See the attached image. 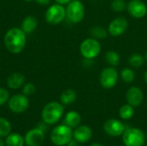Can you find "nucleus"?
<instances>
[{
    "instance_id": "obj_1",
    "label": "nucleus",
    "mask_w": 147,
    "mask_h": 146,
    "mask_svg": "<svg viewBox=\"0 0 147 146\" xmlns=\"http://www.w3.org/2000/svg\"><path fill=\"white\" fill-rule=\"evenodd\" d=\"M26 34L20 28L9 29L3 38L6 49L14 54L21 52L26 46Z\"/></svg>"
},
{
    "instance_id": "obj_2",
    "label": "nucleus",
    "mask_w": 147,
    "mask_h": 146,
    "mask_svg": "<svg viewBox=\"0 0 147 146\" xmlns=\"http://www.w3.org/2000/svg\"><path fill=\"white\" fill-rule=\"evenodd\" d=\"M64 114V107L58 102H51L47 103L42 109V120L47 125L56 124Z\"/></svg>"
},
{
    "instance_id": "obj_3",
    "label": "nucleus",
    "mask_w": 147,
    "mask_h": 146,
    "mask_svg": "<svg viewBox=\"0 0 147 146\" xmlns=\"http://www.w3.org/2000/svg\"><path fill=\"white\" fill-rule=\"evenodd\" d=\"M73 138V132L66 125H59L53 129L50 139L53 145L57 146L67 145Z\"/></svg>"
},
{
    "instance_id": "obj_4",
    "label": "nucleus",
    "mask_w": 147,
    "mask_h": 146,
    "mask_svg": "<svg viewBox=\"0 0 147 146\" xmlns=\"http://www.w3.org/2000/svg\"><path fill=\"white\" fill-rule=\"evenodd\" d=\"M80 53L86 59H93L96 58L102 50V46L98 40L95 38H87L80 44Z\"/></svg>"
},
{
    "instance_id": "obj_5",
    "label": "nucleus",
    "mask_w": 147,
    "mask_h": 146,
    "mask_svg": "<svg viewBox=\"0 0 147 146\" xmlns=\"http://www.w3.org/2000/svg\"><path fill=\"white\" fill-rule=\"evenodd\" d=\"M66 16L73 23H78L83 21L85 15V8L82 2L71 0L65 8Z\"/></svg>"
},
{
    "instance_id": "obj_6",
    "label": "nucleus",
    "mask_w": 147,
    "mask_h": 146,
    "mask_svg": "<svg viewBox=\"0 0 147 146\" xmlns=\"http://www.w3.org/2000/svg\"><path fill=\"white\" fill-rule=\"evenodd\" d=\"M146 139V134L138 128L126 129L122 134V140L126 146H143Z\"/></svg>"
},
{
    "instance_id": "obj_7",
    "label": "nucleus",
    "mask_w": 147,
    "mask_h": 146,
    "mask_svg": "<svg viewBox=\"0 0 147 146\" xmlns=\"http://www.w3.org/2000/svg\"><path fill=\"white\" fill-rule=\"evenodd\" d=\"M65 16V9L62 4L59 3L51 5L45 13V19L47 22L52 25H57L61 23Z\"/></svg>"
},
{
    "instance_id": "obj_8",
    "label": "nucleus",
    "mask_w": 147,
    "mask_h": 146,
    "mask_svg": "<svg viewBox=\"0 0 147 146\" xmlns=\"http://www.w3.org/2000/svg\"><path fill=\"white\" fill-rule=\"evenodd\" d=\"M118 80H119V73L117 70L113 66L104 68L100 73L99 81L102 87L104 89H109L114 88L116 85Z\"/></svg>"
},
{
    "instance_id": "obj_9",
    "label": "nucleus",
    "mask_w": 147,
    "mask_h": 146,
    "mask_svg": "<svg viewBox=\"0 0 147 146\" xmlns=\"http://www.w3.org/2000/svg\"><path fill=\"white\" fill-rule=\"evenodd\" d=\"M8 105L11 112L15 114H22L28 108L29 101L27 96L17 94L9 99Z\"/></svg>"
},
{
    "instance_id": "obj_10",
    "label": "nucleus",
    "mask_w": 147,
    "mask_h": 146,
    "mask_svg": "<svg viewBox=\"0 0 147 146\" xmlns=\"http://www.w3.org/2000/svg\"><path fill=\"white\" fill-rule=\"evenodd\" d=\"M128 28V22L123 16H118L113 19L108 27V32L111 36L118 37L122 35Z\"/></svg>"
},
{
    "instance_id": "obj_11",
    "label": "nucleus",
    "mask_w": 147,
    "mask_h": 146,
    "mask_svg": "<svg viewBox=\"0 0 147 146\" xmlns=\"http://www.w3.org/2000/svg\"><path fill=\"white\" fill-rule=\"evenodd\" d=\"M129 15L136 19L143 18L147 14V5L142 0H130L127 4Z\"/></svg>"
},
{
    "instance_id": "obj_12",
    "label": "nucleus",
    "mask_w": 147,
    "mask_h": 146,
    "mask_svg": "<svg viewBox=\"0 0 147 146\" xmlns=\"http://www.w3.org/2000/svg\"><path fill=\"white\" fill-rule=\"evenodd\" d=\"M103 130L111 137H120L126 131V126L119 120L110 119L104 123Z\"/></svg>"
},
{
    "instance_id": "obj_13",
    "label": "nucleus",
    "mask_w": 147,
    "mask_h": 146,
    "mask_svg": "<svg viewBox=\"0 0 147 146\" xmlns=\"http://www.w3.org/2000/svg\"><path fill=\"white\" fill-rule=\"evenodd\" d=\"M45 139V132L36 127L29 130L24 136V143L27 146H40Z\"/></svg>"
},
{
    "instance_id": "obj_14",
    "label": "nucleus",
    "mask_w": 147,
    "mask_h": 146,
    "mask_svg": "<svg viewBox=\"0 0 147 146\" xmlns=\"http://www.w3.org/2000/svg\"><path fill=\"white\" fill-rule=\"evenodd\" d=\"M126 100L127 103L134 108L139 107L144 100L143 91L137 86H132L127 89L126 93Z\"/></svg>"
},
{
    "instance_id": "obj_15",
    "label": "nucleus",
    "mask_w": 147,
    "mask_h": 146,
    "mask_svg": "<svg viewBox=\"0 0 147 146\" xmlns=\"http://www.w3.org/2000/svg\"><path fill=\"white\" fill-rule=\"evenodd\" d=\"M92 137V130L88 126H78L73 132V138L78 143H86Z\"/></svg>"
},
{
    "instance_id": "obj_16",
    "label": "nucleus",
    "mask_w": 147,
    "mask_h": 146,
    "mask_svg": "<svg viewBox=\"0 0 147 146\" xmlns=\"http://www.w3.org/2000/svg\"><path fill=\"white\" fill-rule=\"evenodd\" d=\"M25 82L24 75L20 72H15L10 74L7 78V84L9 88L12 89H20Z\"/></svg>"
},
{
    "instance_id": "obj_17",
    "label": "nucleus",
    "mask_w": 147,
    "mask_h": 146,
    "mask_svg": "<svg viewBox=\"0 0 147 146\" xmlns=\"http://www.w3.org/2000/svg\"><path fill=\"white\" fill-rule=\"evenodd\" d=\"M81 123V115L76 111H70L65 114L64 119V124L71 128L78 127Z\"/></svg>"
},
{
    "instance_id": "obj_18",
    "label": "nucleus",
    "mask_w": 147,
    "mask_h": 146,
    "mask_svg": "<svg viewBox=\"0 0 147 146\" xmlns=\"http://www.w3.org/2000/svg\"><path fill=\"white\" fill-rule=\"evenodd\" d=\"M37 19L34 17V16H31V15H28V16H26L22 22V29L24 31V33L27 34H31L33 33L36 28H37Z\"/></svg>"
},
{
    "instance_id": "obj_19",
    "label": "nucleus",
    "mask_w": 147,
    "mask_h": 146,
    "mask_svg": "<svg viewBox=\"0 0 147 146\" xmlns=\"http://www.w3.org/2000/svg\"><path fill=\"white\" fill-rule=\"evenodd\" d=\"M5 145L6 146H23L25 145L24 138L18 133H10L5 138Z\"/></svg>"
},
{
    "instance_id": "obj_20",
    "label": "nucleus",
    "mask_w": 147,
    "mask_h": 146,
    "mask_svg": "<svg viewBox=\"0 0 147 146\" xmlns=\"http://www.w3.org/2000/svg\"><path fill=\"white\" fill-rule=\"evenodd\" d=\"M77 100V93L72 89H65L60 96V101L65 105H70Z\"/></svg>"
},
{
    "instance_id": "obj_21",
    "label": "nucleus",
    "mask_w": 147,
    "mask_h": 146,
    "mask_svg": "<svg viewBox=\"0 0 147 146\" xmlns=\"http://www.w3.org/2000/svg\"><path fill=\"white\" fill-rule=\"evenodd\" d=\"M90 33L92 36V38H95L96 40H103L108 37L109 32L107 29H105L103 27L101 26H95L92 27L90 30Z\"/></svg>"
},
{
    "instance_id": "obj_22",
    "label": "nucleus",
    "mask_w": 147,
    "mask_h": 146,
    "mask_svg": "<svg viewBox=\"0 0 147 146\" xmlns=\"http://www.w3.org/2000/svg\"><path fill=\"white\" fill-rule=\"evenodd\" d=\"M134 108L128 103L121 106L119 110V115L124 120H130L134 116Z\"/></svg>"
},
{
    "instance_id": "obj_23",
    "label": "nucleus",
    "mask_w": 147,
    "mask_h": 146,
    "mask_svg": "<svg viewBox=\"0 0 147 146\" xmlns=\"http://www.w3.org/2000/svg\"><path fill=\"white\" fill-rule=\"evenodd\" d=\"M145 60H146V59L144 58L143 55H141L140 53L135 52L130 56V58L128 59V63L134 68H140V67L143 66Z\"/></svg>"
},
{
    "instance_id": "obj_24",
    "label": "nucleus",
    "mask_w": 147,
    "mask_h": 146,
    "mask_svg": "<svg viewBox=\"0 0 147 146\" xmlns=\"http://www.w3.org/2000/svg\"><path fill=\"white\" fill-rule=\"evenodd\" d=\"M105 59L110 66H117L120 63V55L114 50H109L105 53Z\"/></svg>"
},
{
    "instance_id": "obj_25",
    "label": "nucleus",
    "mask_w": 147,
    "mask_h": 146,
    "mask_svg": "<svg viewBox=\"0 0 147 146\" xmlns=\"http://www.w3.org/2000/svg\"><path fill=\"white\" fill-rule=\"evenodd\" d=\"M11 133L10 122L3 117H0V138H6Z\"/></svg>"
},
{
    "instance_id": "obj_26",
    "label": "nucleus",
    "mask_w": 147,
    "mask_h": 146,
    "mask_svg": "<svg viewBox=\"0 0 147 146\" xmlns=\"http://www.w3.org/2000/svg\"><path fill=\"white\" fill-rule=\"evenodd\" d=\"M120 76H121V80L126 83H131L135 79V74H134V71L130 68L122 69L121 71Z\"/></svg>"
},
{
    "instance_id": "obj_27",
    "label": "nucleus",
    "mask_w": 147,
    "mask_h": 146,
    "mask_svg": "<svg viewBox=\"0 0 147 146\" xmlns=\"http://www.w3.org/2000/svg\"><path fill=\"white\" fill-rule=\"evenodd\" d=\"M111 8L115 12H122L127 9V3L125 0H113L111 3Z\"/></svg>"
},
{
    "instance_id": "obj_28",
    "label": "nucleus",
    "mask_w": 147,
    "mask_h": 146,
    "mask_svg": "<svg viewBox=\"0 0 147 146\" xmlns=\"http://www.w3.org/2000/svg\"><path fill=\"white\" fill-rule=\"evenodd\" d=\"M23 95L25 96H31L35 92V87L32 83H28L23 86V89H22Z\"/></svg>"
},
{
    "instance_id": "obj_29",
    "label": "nucleus",
    "mask_w": 147,
    "mask_h": 146,
    "mask_svg": "<svg viewBox=\"0 0 147 146\" xmlns=\"http://www.w3.org/2000/svg\"><path fill=\"white\" fill-rule=\"evenodd\" d=\"M9 94L8 90H6L4 88L0 87V106H3L9 101Z\"/></svg>"
},
{
    "instance_id": "obj_30",
    "label": "nucleus",
    "mask_w": 147,
    "mask_h": 146,
    "mask_svg": "<svg viewBox=\"0 0 147 146\" xmlns=\"http://www.w3.org/2000/svg\"><path fill=\"white\" fill-rule=\"evenodd\" d=\"M35 2L40 5H47L48 3H50L51 0H35Z\"/></svg>"
},
{
    "instance_id": "obj_31",
    "label": "nucleus",
    "mask_w": 147,
    "mask_h": 146,
    "mask_svg": "<svg viewBox=\"0 0 147 146\" xmlns=\"http://www.w3.org/2000/svg\"><path fill=\"white\" fill-rule=\"evenodd\" d=\"M55 1H56L57 3H59V4L64 5V4H68L71 0H55Z\"/></svg>"
},
{
    "instance_id": "obj_32",
    "label": "nucleus",
    "mask_w": 147,
    "mask_h": 146,
    "mask_svg": "<svg viewBox=\"0 0 147 146\" xmlns=\"http://www.w3.org/2000/svg\"><path fill=\"white\" fill-rule=\"evenodd\" d=\"M76 142H77L76 140H75V141H73V140L71 139V140L69 142V144L67 145V146H77V145H76Z\"/></svg>"
},
{
    "instance_id": "obj_33",
    "label": "nucleus",
    "mask_w": 147,
    "mask_h": 146,
    "mask_svg": "<svg viewBox=\"0 0 147 146\" xmlns=\"http://www.w3.org/2000/svg\"><path fill=\"white\" fill-rule=\"evenodd\" d=\"M5 141H3V139H2V138H0V146H5Z\"/></svg>"
},
{
    "instance_id": "obj_34",
    "label": "nucleus",
    "mask_w": 147,
    "mask_h": 146,
    "mask_svg": "<svg viewBox=\"0 0 147 146\" xmlns=\"http://www.w3.org/2000/svg\"><path fill=\"white\" fill-rule=\"evenodd\" d=\"M144 80H145L146 83L147 84V71L145 72V74H144Z\"/></svg>"
},
{
    "instance_id": "obj_35",
    "label": "nucleus",
    "mask_w": 147,
    "mask_h": 146,
    "mask_svg": "<svg viewBox=\"0 0 147 146\" xmlns=\"http://www.w3.org/2000/svg\"><path fill=\"white\" fill-rule=\"evenodd\" d=\"M90 146H103V145H100V144H97V143H95V144H92Z\"/></svg>"
},
{
    "instance_id": "obj_36",
    "label": "nucleus",
    "mask_w": 147,
    "mask_h": 146,
    "mask_svg": "<svg viewBox=\"0 0 147 146\" xmlns=\"http://www.w3.org/2000/svg\"><path fill=\"white\" fill-rule=\"evenodd\" d=\"M145 59H146V60L147 61V51L146 52V55H145Z\"/></svg>"
},
{
    "instance_id": "obj_37",
    "label": "nucleus",
    "mask_w": 147,
    "mask_h": 146,
    "mask_svg": "<svg viewBox=\"0 0 147 146\" xmlns=\"http://www.w3.org/2000/svg\"><path fill=\"white\" fill-rule=\"evenodd\" d=\"M25 1H27V2H31L32 0H25Z\"/></svg>"
},
{
    "instance_id": "obj_38",
    "label": "nucleus",
    "mask_w": 147,
    "mask_h": 146,
    "mask_svg": "<svg viewBox=\"0 0 147 146\" xmlns=\"http://www.w3.org/2000/svg\"><path fill=\"white\" fill-rule=\"evenodd\" d=\"M146 139H147V133H146Z\"/></svg>"
}]
</instances>
